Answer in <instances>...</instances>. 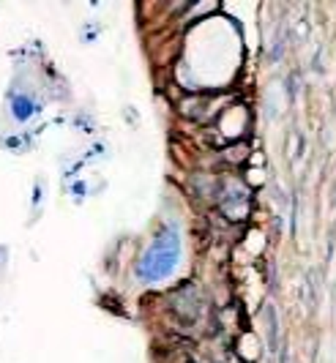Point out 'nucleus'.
I'll use <instances>...</instances> for the list:
<instances>
[{
	"instance_id": "obj_1",
	"label": "nucleus",
	"mask_w": 336,
	"mask_h": 363,
	"mask_svg": "<svg viewBox=\"0 0 336 363\" xmlns=\"http://www.w3.org/2000/svg\"><path fill=\"white\" fill-rule=\"evenodd\" d=\"M178 255H181L178 230H175V227H167V230H162V235L150 243V249L145 252V257L140 259L137 273H140L145 281L167 279L169 273L175 271V265H178Z\"/></svg>"
},
{
	"instance_id": "obj_2",
	"label": "nucleus",
	"mask_w": 336,
	"mask_h": 363,
	"mask_svg": "<svg viewBox=\"0 0 336 363\" xmlns=\"http://www.w3.org/2000/svg\"><path fill=\"white\" fill-rule=\"evenodd\" d=\"M11 107H14V115H17L19 121H25V118H30L36 107L28 101V99H22V96H14V101H11Z\"/></svg>"
},
{
	"instance_id": "obj_3",
	"label": "nucleus",
	"mask_w": 336,
	"mask_h": 363,
	"mask_svg": "<svg viewBox=\"0 0 336 363\" xmlns=\"http://www.w3.org/2000/svg\"><path fill=\"white\" fill-rule=\"evenodd\" d=\"M265 317H268V336H271V347H276V342H279V320H276V311L265 309Z\"/></svg>"
},
{
	"instance_id": "obj_4",
	"label": "nucleus",
	"mask_w": 336,
	"mask_h": 363,
	"mask_svg": "<svg viewBox=\"0 0 336 363\" xmlns=\"http://www.w3.org/2000/svg\"><path fill=\"white\" fill-rule=\"evenodd\" d=\"M293 36H296V41H303V38L309 36V22H306V17H298L293 22Z\"/></svg>"
},
{
	"instance_id": "obj_5",
	"label": "nucleus",
	"mask_w": 336,
	"mask_h": 363,
	"mask_svg": "<svg viewBox=\"0 0 336 363\" xmlns=\"http://www.w3.org/2000/svg\"><path fill=\"white\" fill-rule=\"evenodd\" d=\"M301 156V134H293V147H290V159H298Z\"/></svg>"
}]
</instances>
